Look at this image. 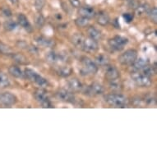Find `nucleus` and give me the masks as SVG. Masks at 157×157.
Here are the masks:
<instances>
[{"label":"nucleus","instance_id":"nucleus-1","mask_svg":"<svg viewBox=\"0 0 157 157\" xmlns=\"http://www.w3.org/2000/svg\"><path fill=\"white\" fill-rule=\"evenodd\" d=\"M105 101L113 107H124L128 104V99L123 95L109 94L105 96Z\"/></svg>","mask_w":157,"mask_h":157},{"label":"nucleus","instance_id":"nucleus-24","mask_svg":"<svg viewBox=\"0 0 157 157\" xmlns=\"http://www.w3.org/2000/svg\"><path fill=\"white\" fill-rule=\"evenodd\" d=\"M109 60V58L106 55H104V54H100L98 55L96 58H95V63L99 65H101V66H105V65H108Z\"/></svg>","mask_w":157,"mask_h":157},{"label":"nucleus","instance_id":"nucleus-31","mask_svg":"<svg viewBox=\"0 0 157 157\" xmlns=\"http://www.w3.org/2000/svg\"><path fill=\"white\" fill-rule=\"evenodd\" d=\"M3 27H4V29H5L6 31H13L17 29V22H15V21H7L4 22V24H3Z\"/></svg>","mask_w":157,"mask_h":157},{"label":"nucleus","instance_id":"nucleus-30","mask_svg":"<svg viewBox=\"0 0 157 157\" xmlns=\"http://www.w3.org/2000/svg\"><path fill=\"white\" fill-rule=\"evenodd\" d=\"M72 73V69L68 67H62L58 70V74L63 77H69Z\"/></svg>","mask_w":157,"mask_h":157},{"label":"nucleus","instance_id":"nucleus-34","mask_svg":"<svg viewBox=\"0 0 157 157\" xmlns=\"http://www.w3.org/2000/svg\"><path fill=\"white\" fill-rule=\"evenodd\" d=\"M148 15H149L150 18H151V20L154 23H156L157 21V9L156 8H153L152 9L149 10L148 12Z\"/></svg>","mask_w":157,"mask_h":157},{"label":"nucleus","instance_id":"nucleus-5","mask_svg":"<svg viewBox=\"0 0 157 157\" xmlns=\"http://www.w3.org/2000/svg\"><path fill=\"white\" fill-rule=\"evenodd\" d=\"M137 58V52L135 49H128L119 57V62L121 64H131Z\"/></svg>","mask_w":157,"mask_h":157},{"label":"nucleus","instance_id":"nucleus-42","mask_svg":"<svg viewBox=\"0 0 157 157\" xmlns=\"http://www.w3.org/2000/svg\"><path fill=\"white\" fill-rule=\"evenodd\" d=\"M113 25H114V26H115V27L116 28H119V27H120V26H119V24L118 23V19H116L115 21H113Z\"/></svg>","mask_w":157,"mask_h":157},{"label":"nucleus","instance_id":"nucleus-38","mask_svg":"<svg viewBox=\"0 0 157 157\" xmlns=\"http://www.w3.org/2000/svg\"><path fill=\"white\" fill-rule=\"evenodd\" d=\"M70 3H71V4H72L73 8H80V0H70Z\"/></svg>","mask_w":157,"mask_h":157},{"label":"nucleus","instance_id":"nucleus-41","mask_svg":"<svg viewBox=\"0 0 157 157\" xmlns=\"http://www.w3.org/2000/svg\"><path fill=\"white\" fill-rule=\"evenodd\" d=\"M29 50H30V52H31V54H36V53L38 52L37 49H36V48L35 46L29 47Z\"/></svg>","mask_w":157,"mask_h":157},{"label":"nucleus","instance_id":"nucleus-39","mask_svg":"<svg viewBox=\"0 0 157 157\" xmlns=\"http://www.w3.org/2000/svg\"><path fill=\"white\" fill-rule=\"evenodd\" d=\"M3 14L5 17H10L11 16H12V12H11V10L9 9V8H3Z\"/></svg>","mask_w":157,"mask_h":157},{"label":"nucleus","instance_id":"nucleus-25","mask_svg":"<svg viewBox=\"0 0 157 157\" xmlns=\"http://www.w3.org/2000/svg\"><path fill=\"white\" fill-rule=\"evenodd\" d=\"M109 88L113 91H119L122 89V84L119 81V78L114 79V80H111L109 83Z\"/></svg>","mask_w":157,"mask_h":157},{"label":"nucleus","instance_id":"nucleus-36","mask_svg":"<svg viewBox=\"0 0 157 157\" xmlns=\"http://www.w3.org/2000/svg\"><path fill=\"white\" fill-rule=\"evenodd\" d=\"M44 3H45V0H36L35 5H36V10L41 11V9L44 5Z\"/></svg>","mask_w":157,"mask_h":157},{"label":"nucleus","instance_id":"nucleus-27","mask_svg":"<svg viewBox=\"0 0 157 157\" xmlns=\"http://www.w3.org/2000/svg\"><path fill=\"white\" fill-rule=\"evenodd\" d=\"M13 54L12 53V49L8 45L5 44L3 42L0 41V54L3 55H11Z\"/></svg>","mask_w":157,"mask_h":157},{"label":"nucleus","instance_id":"nucleus-17","mask_svg":"<svg viewBox=\"0 0 157 157\" xmlns=\"http://www.w3.org/2000/svg\"><path fill=\"white\" fill-rule=\"evenodd\" d=\"M97 22L101 26H106L109 22V17L105 12H101L97 14Z\"/></svg>","mask_w":157,"mask_h":157},{"label":"nucleus","instance_id":"nucleus-2","mask_svg":"<svg viewBox=\"0 0 157 157\" xmlns=\"http://www.w3.org/2000/svg\"><path fill=\"white\" fill-rule=\"evenodd\" d=\"M83 67L81 69V74L82 76H86L91 73V74H95L98 71V67L95 63L92 60L90 59L89 58L83 57L82 59Z\"/></svg>","mask_w":157,"mask_h":157},{"label":"nucleus","instance_id":"nucleus-16","mask_svg":"<svg viewBox=\"0 0 157 157\" xmlns=\"http://www.w3.org/2000/svg\"><path fill=\"white\" fill-rule=\"evenodd\" d=\"M68 86L73 91H79L82 89V84L77 78H73L68 82Z\"/></svg>","mask_w":157,"mask_h":157},{"label":"nucleus","instance_id":"nucleus-19","mask_svg":"<svg viewBox=\"0 0 157 157\" xmlns=\"http://www.w3.org/2000/svg\"><path fill=\"white\" fill-rule=\"evenodd\" d=\"M88 34L91 39L95 40H98L99 39L101 38V31L97 30V29L94 27V26H90L88 29Z\"/></svg>","mask_w":157,"mask_h":157},{"label":"nucleus","instance_id":"nucleus-18","mask_svg":"<svg viewBox=\"0 0 157 157\" xmlns=\"http://www.w3.org/2000/svg\"><path fill=\"white\" fill-rule=\"evenodd\" d=\"M8 72L10 73L13 77H16V78H21V77H23L24 73L22 72L21 69H20V67H18L17 66H11L8 68Z\"/></svg>","mask_w":157,"mask_h":157},{"label":"nucleus","instance_id":"nucleus-20","mask_svg":"<svg viewBox=\"0 0 157 157\" xmlns=\"http://www.w3.org/2000/svg\"><path fill=\"white\" fill-rule=\"evenodd\" d=\"M12 58L16 63H17L19 64H27L28 61L26 59V58L21 54H12Z\"/></svg>","mask_w":157,"mask_h":157},{"label":"nucleus","instance_id":"nucleus-4","mask_svg":"<svg viewBox=\"0 0 157 157\" xmlns=\"http://www.w3.org/2000/svg\"><path fill=\"white\" fill-rule=\"evenodd\" d=\"M132 78L134 81L138 86H142V87H147L151 84V78L148 76H146L143 73H139V72H133L132 74Z\"/></svg>","mask_w":157,"mask_h":157},{"label":"nucleus","instance_id":"nucleus-11","mask_svg":"<svg viewBox=\"0 0 157 157\" xmlns=\"http://www.w3.org/2000/svg\"><path fill=\"white\" fill-rule=\"evenodd\" d=\"M79 14L81 17L87 18V19H90L93 18L95 16V12L94 10V8L89 6H85V7H82L79 10Z\"/></svg>","mask_w":157,"mask_h":157},{"label":"nucleus","instance_id":"nucleus-28","mask_svg":"<svg viewBox=\"0 0 157 157\" xmlns=\"http://www.w3.org/2000/svg\"><path fill=\"white\" fill-rule=\"evenodd\" d=\"M143 74L146 75V76H148V77H151V76H153V75L155 74L156 72V70H155V67H153V66H150L149 64L147 65L146 67L142 70Z\"/></svg>","mask_w":157,"mask_h":157},{"label":"nucleus","instance_id":"nucleus-7","mask_svg":"<svg viewBox=\"0 0 157 157\" xmlns=\"http://www.w3.org/2000/svg\"><path fill=\"white\" fill-rule=\"evenodd\" d=\"M56 97L58 98V100L63 101V102H67V103L74 102V95L64 89H61L59 90L56 93Z\"/></svg>","mask_w":157,"mask_h":157},{"label":"nucleus","instance_id":"nucleus-21","mask_svg":"<svg viewBox=\"0 0 157 157\" xmlns=\"http://www.w3.org/2000/svg\"><path fill=\"white\" fill-rule=\"evenodd\" d=\"M46 59L48 62L51 63H59V54H57L56 52L54 51H49L46 54Z\"/></svg>","mask_w":157,"mask_h":157},{"label":"nucleus","instance_id":"nucleus-3","mask_svg":"<svg viewBox=\"0 0 157 157\" xmlns=\"http://www.w3.org/2000/svg\"><path fill=\"white\" fill-rule=\"evenodd\" d=\"M128 43V40L124 36H117L109 40V44L111 49L115 51H121L124 46Z\"/></svg>","mask_w":157,"mask_h":157},{"label":"nucleus","instance_id":"nucleus-35","mask_svg":"<svg viewBox=\"0 0 157 157\" xmlns=\"http://www.w3.org/2000/svg\"><path fill=\"white\" fill-rule=\"evenodd\" d=\"M44 23V17L41 14H39L36 18V24L39 27H41Z\"/></svg>","mask_w":157,"mask_h":157},{"label":"nucleus","instance_id":"nucleus-22","mask_svg":"<svg viewBox=\"0 0 157 157\" xmlns=\"http://www.w3.org/2000/svg\"><path fill=\"white\" fill-rule=\"evenodd\" d=\"M36 42H37V44H40V45L44 47H51L52 45L54 44V42L52 41L51 40L44 38V37H42V36L38 37V38L36 39Z\"/></svg>","mask_w":157,"mask_h":157},{"label":"nucleus","instance_id":"nucleus-10","mask_svg":"<svg viewBox=\"0 0 157 157\" xmlns=\"http://www.w3.org/2000/svg\"><path fill=\"white\" fill-rule=\"evenodd\" d=\"M104 86L98 82L92 83L90 86H88L86 90V94H87L89 95H101L104 93Z\"/></svg>","mask_w":157,"mask_h":157},{"label":"nucleus","instance_id":"nucleus-9","mask_svg":"<svg viewBox=\"0 0 157 157\" xmlns=\"http://www.w3.org/2000/svg\"><path fill=\"white\" fill-rule=\"evenodd\" d=\"M17 102V97L9 92L0 94V103L6 106H11Z\"/></svg>","mask_w":157,"mask_h":157},{"label":"nucleus","instance_id":"nucleus-32","mask_svg":"<svg viewBox=\"0 0 157 157\" xmlns=\"http://www.w3.org/2000/svg\"><path fill=\"white\" fill-rule=\"evenodd\" d=\"M75 24L79 27H85L89 24V19L83 17H80L75 20Z\"/></svg>","mask_w":157,"mask_h":157},{"label":"nucleus","instance_id":"nucleus-43","mask_svg":"<svg viewBox=\"0 0 157 157\" xmlns=\"http://www.w3.org/2000/svg\"><path fill=\"white\" fill-rule=\"evenodd\" d=\"M8 1L13 4H17L18 3V0H8Z\"/></svg>","mask_w":157,"mask_h":157},{"label":"nucleus","instance_id":"nucleus-15","mask_svg":"<svg viewBox=\"0 0 157 157\" xmlns=\"http://www.w3.org/2000/svg\"><path fill=\"white\" fill-rule=\"evenodd\" d=\"M132 67L136 71H139V70H142L147 65H148V61L145 59L142 58H139V59H136L132 63Z\"/></svg>","mask_w":157,"mask_h":157},{"label":"nucleus","instance_id":"nucleus-12","mask_svg":"<svg viewBox=\"0 0 157 157\" xmlns=\"http://www.w3.org/2000/svg\"><path fill=\"white\" fill-rule=\"evenodd\" d=\"M17 21L18 23L20 24L26 31H28V32H31L32 31V27H31V23H30V21H28L27 17L24 14L20 13L17 16Z\"/></svg>","mask_w":157,"mask_h":157},{"label":"nucleus","instance_id":"nucleus-29","mask_svg":"<svg viewBox=\"0 0 157 157\" xmlns=\"http://www.w3.org/2000/svg\"><path fill=\"white\" fill-rule=\"evenodd\" d=\"M24 75L26 76V77L27 78V79L34 82L35 79H36V76H37L38 74H37L34 70L31 69V68H26L25 71H24Z\"/></svg>","mask_w":157,"mask_h":157},{"label":"nucleus","instance_id":"nucleus-37","mask_svg":"<svg viewBox=\"0 0 157 157\" xmlns=\"http://www.w3.org/2000/svg\"><path fill=\"white\" fill-rule=\"evenodd\" d=\"M123 18L124 19V21L127 23H130L133 20V15L132 13H124L123 15Z\"/></svg>","mask_w":157,"mask_h":157},{"label":"nucleus","instance_id":"nucleus-13","mask_svg":"<svg viewBox=\"0 0 157 157\" xmlns=\"http://www.w3.org/2000/svg\"><path fill=\"white\" fill-rule=\"evenodd\" d=\"M105 76L109 80H114L119 77V72L113 66H107L105 70Z\"/></svg>","mask_w":157,"mask_h":157},{"label":"nucleus","instance_id":"nucleus-33","mask_svg":"<svg viewBox=\"0 0 157 157\" xmlns=\"http://www.w3.org/2000/svg\"><path fill=\"white\" fill-rule=\"evenodd\" d=\"M34 82H35L37 85L40 86H45L48 84L47 81L44 79V77H42L40 75H39V74L36 76V79H35Z\"/></svg>","mask_w":157,"mask_h":157},{"label":"nucleus","instance_id":"nucleus-23","mask_svg":"<svg viewBox=\"0 0 157 157\" xmlns=\"http://www.w3.org/2000/svg\"><path fill=\"white\" fill-rule=\"evenodd\" d=\"M9 85H10V81L8 79V76L5 73L0 72V87H8Z\"/></svg>","mask_w":157,"mask_h":157},{"label":"nucleus","instance_id":"nucleus-26","mask_svg":"<svg viewBox=\"0 0 157 157\" xmlns=\"http://www.w3.org/2000/svg\"><path fill=\"white\" fill-rule=\"evenodd\" d=\"M149 12V6L148 4H139L137 6V8H136V15L141 16L142 14H145V13H148Z\"/></svg>","mask_w":157,"mask_h":157},{"label":"nucleus","instance_id":"nucleus-44","mask_svg":"<svg viewBox=\"0 0 157 157\" xmlns=\"http://www.w3.org/2000/svg\"><path fill=\"white\" fill-rule=\"evenodd\" d=\"M127 1H128V2H129V1H132V0H127Z\"/></svg>","mask_w":157,"mask_h":157},{"label":"nucleus","instance_id":"nucleus-40","mask_svg":"<svg viewBox=\"0 0 157 157\" xmlns=\"http://www.w3.org/2000/svg\"><path fill=\"white\" fill-rule=\"evenodd\" d=\"M146 101H147V103L148 105H153L155 102V99L152 97V96H151V97H147L146 98Z\"/></svg>","mask_w":157,"mask_h":157},{"label":"nucleus","instance_id":"nucleus-14","mask_svg":"<svg viewBox=\"0 0 157 157\" xmlns=\"http://www.w3.org/2000/svg\"><path fill=\"white\" fill-rule=\"evenodd\" d=\"M85 38L81 33L74 34L72 37V44H74L77 48H82V49L83 43H84Z\"/></svg>","mask_w":157,"mask_h":157},{"label":"nucleus","instance_id":"nucleus-6","mask_svg":"<svg viewBox=\"0 0 157 157\" xmlns=\"http://www.w3.org/2000/svg\"><path fill=\"white\" fill-rule=\"evenodd\" d=\"M35 98L36 100L38 101L39 103L41 104V105L44 107V108H51V103L49 101V98L47 96L46 91L44 90H37L35 92Z\"/></svg>","mask_w":157,"mask_h":157},{"label":"nucleus","instance_id":"nucleus-8","mask_svg":"<svg viewBox=\"0 0 157 157\" xmlns=\"http://www.w3.org/2000/svg\"><path fill=\"white\" fill-rule=\"evenodd\" d=\"M98 47L99 46H98L96 40L91 38H88L85 39V40H84L82 49L85 52H87V53H95V52L97 51Z\"/></svg>","mask_w":157,"mask_h":157}]
</instances>
